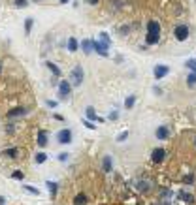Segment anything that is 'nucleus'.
<instances>
[{"mask_svg":"<svg viewBox=\"0 0 196 205\" xmlns=\"http://www.w3.org/2000/svg\"><path fill=\"white\" fill-rule=\"evenodd\" d=\"M117 119H119V113L117 111H111L109 113V121H117Z\"/></svg>","mask_w":196,"mask_h":205,"instance_id":"obj_30","label":"nucleus"},{"mask_svg":"<svg viewBox=\"0 0 196 205\" xmlns=\"http://www.w3.org/2000/svg\"><path fill=\"white\" fill-rule=\"evenodd\" d=\"M147 32L160 34V23H159V21H149V23H147Z\"/></svg>","mask_w":196,"mask_h":205,"instance_id":"obj_10","label":"nucleus"},{"mask_svg":"<svg viewBox=\"0 0 196 205\" xmlns=\"http://www.w3.org/2000/svg\"><path fill=\"white\" fill-rule=\"evenodd\" d=\"M70 90H72V85H70L66 79H62V81L59 83V92H60V98H68Z\"/></svg>","mask_w":196,"mask_h":205,"instance_id":"obj_5","label":"nucleus"},{"mask_svg":"<svg viewBox=\"0 0 196 205\" xmlns=\"http://www.w3.org/2000/svg\"><path fill=\"white\" fill-rule=\"evenodd\" d=\"M87 117H89L91 121H96V113H94L92 107H87Z\"/></svg>","mask_w":196,"mask_h":205,"instance_id":"obj_25","label":"nucleus"},{"mask_svg":"<svg viewBox=\"0 0 196 205\" xmlns=\"http://www.w3.org/2000/svg\"><path fill=\"white\" fill-rule=\"evenodd\" d=\"M66 158H68V154H66V153H62V154H60V156H59V160H62V162H64V160H66Z\"/></svg>","mask_w":196,"mask_h":205,"instance_id":"obj_34","label":"nucleus"},{"mask_svg":"<svg viewBox=\"0 0 196 205\" xmlns=\"http://www.w3.org/2000/svg\"><path fill=\"white\" fill-rule=\"evenodd\" d=\"M87 2H89V4H91V6H96V4H98V2H100V0H87Z\"/></svg>","mask_w":196,"mask_h":205,"instance_id":"obj_35","label":"nucleus"},{"mask_svg":"<svg viewBox=\"0 0 196 205\" xmlns=\"http://www.w3.org/2000/svg\"><path fill=\"white\" fill-rule=\"evenodd\" d=\"M179 198H181L183 202H189V203H193V202H194V198H193L191 194H187V192H181V194H179Z\"/></svg>","mask_w":196,"mask_h":205,"instance_id":"obj_22","label":"nucleus"},{"mask_svg":"<svg viewBox=\"0 0 196 205\" xmlns=\"http://www.w3.org/2000/svg\"><path fill=\"white\" fill-rule=\"evenodd\" d=\"M83 124H85V126H87L89 130H94V128H96V126H94V124H92L91 121H83Z\"/></svg>","mask_w":196,"mask_h":205,"instance_id":"obj_31","label":"nucleus"},{"mask_svg":"<svg viewBox=\"0 0 196 205\" xmlns=\"http://www.w3.org/2000/svg\"><path fill=\"white\" fill-rule=\"evenodd\" d=\"M92 41V40H91ZM92 49L100 55V57H108L109 53H108V45L104 43V41H92Z\"/></svg>","mask_w":196,"mask_h":205,"instance_id":"obj_2","label":"nucleus"},{"mask_svg":"<svg viewBox=\"0 0 196 205\" xmlns=\"http://www.w3.org/2000/svg\"><path fill=\"white\" fill-rule=\"evenodd\" d=\"M102 170H104V171H111V170H113L111 156H104V160H102Z\"/></svg>","mask_w":196,"mask_h":205,"instance_id":"obj_12","label":"nucleus"},{"mask_svg":"<svg viewBox=\"0 0 196 205\" xmlns=\"http://www.w3.org/2000/svg\"><path fill=\"white\" fill-rule=\"evenodd\" d=\"M153 73H155V77H157V79H162V77H166V75L170 73V68H168V66H164V64H157V66H155V70H153Z\"/></svg>","mask_w":196,"mask_h":205,"instance_id":"obj_3","label":"nucleus"},{"mask_svg":"<svg viewBox=\"0 0 196 205\" xmlns=\"http://www.w3.org/2000/svg\"><path fill=\"white\" fill-rule=\"evenodd\" d=\"M25 30H26V34H30V30H32V19L25 21Z\"/></svg>","mask_w":196,"mask_h":205,"instance_id":"obj_27","label":"nucleus"},{"mask_svg":"<svg viewBox=\"0 0 196 205\" xmlns=\"http://www.w3.org/2000/svg\"><path fill=\"white\" fill-rule=\"evenodd\" d=\"M187 68H189L191 72H196V58H191V60L187 62Z\"/></svg>","mask_w":196,"mask_h":205,"instance_id":"obj_26","label":"nucleus"},{"mask_svg":"<svg viewBox=\"0 0 196 205\" xmlns=\"http://www.w3.org/2000/svg\"><path fill=\"white\" fill-rule=\"evenodd\" d=\"M164 156H166V151H164V149H155L151 158H153V162H155V164H160V162L164 160Z\"/></svg>","mask_w":196,"mask_h":205,"instance_id":"obj_7","label":"nucleus"},{"mask_svg":"<svg viewBox=\"0 0 196 205\" xmlns=\"http://www.w3.org/2000/svg\"><path fill=\"white\" fill-rule=\"evenodd\" d=\"M83 68L81 66H76L74 70H72V81H74V85H81V81H83Z\"/></svg>","mask_w":196,"mask_h":205,"instance_id":"obj_4","label":"nucleus"},{"mask_svg":"<svg viewBox=\"0 0 196 205\" xmlns=\"http://www.w3.org/2000/svg\"><path fill=\"white\" fill-rule=\"evenodd\" d=\"M38 145H40V147H45V145H47V138H45V132H40V134H38Z\"/></svg>","mask_w":196,"mask_h":205,"instance_id":"obj_15","label":"nucleus"},{"mask_svg":"<svg viewBox=\"0 0 196 205\" xmlns=\"http://www.w3.org/2000/svg\"><path fill=\"white\" fill-rule=\"evenodd\" d=\"M59 2H60V4H68L70 0H59Z\"/></svg>","mask_w":196,"mask_h":205,"instance_id":"obj_37","label":"nucleus"},{"mask_svg":"<svg viewBox=\"0 0 196 205\" xmlns=\"http://www.w3.org/2000/svg\"><path fill=\"white\" fill-rule=\"evenodd\" d=\"M68 49H70L72 53L77 51V40H76V38H70V40H68Z\"/></svg>","mask_w":196,"mask_h":205,"instance_id":"obj_17","label":"nucleus"},{"mask_svg":"<svg viewBox=\"0 0 196 205\" xmlns=\"http://www.w3.org/2000/svg\"><path fill=\"white\" fill-rule=\"evenodd\" d=\"M57 139H59V143H70L72 141V132L68 130V128H64V130H60L59 134H57Z\"/></svg>","mask_w":196,"mask_h":205,"instance_id":"obj_6","label":"nucleus"},{"mask_svg":"<svg viewBox=\"0 0 196 205\" xmlns=\"http://www.w3.org/2000/svg\"><path fill=\"white\" fill-rule=\"evenodd\" d=\"M134 104H136V96H128V98L125 100V107H126V109H132Z\"/></svg>","mask_w":196,"mask_h":205,"instance_id":"obj_14","label":"nucleus"},{"mask_svg":"<svg viewBox=\"0 0 196 205\" xmlns=\"http://www.w3.org/2000/svg\"><path fill=\"white\" fill-rule=\"evenodd\" d=\"M189 34H191V30H189L187 24H177V26L174 28V36H176L177 41H185V40H189Z\"/></svg>","mask_w":196,"mask_h":205,"instance_id":"obj_1","label":"nucleus"},{"mask_svg":"<svg viewBox=\"0 0 196 205\" xmlns=\"http://www.w3.org/2000/svg\"><path fill=\"white\" fill-rule=\"evenodd\" d=\"M23 188H25L26 192H30V194H34V196H38V194H40V190H38V188H34V186H28V185H25Z\"/></svg>","mask_w":196,"mask_h":205,"instance_id":"obj_24","label":"nucleus"},{"mask_svg":"<svg viewBox=\"0 0 196 205\" xmlns=\"http://www.w3.org/2000/svg\"><path fill=\"white\" fill-rule=\"evenodd\" d=\"M187 85H189V87L196 85V72H191V73H189V77H187Z\"/></svg>","mask_w":196,"mask_h":205,"instance_id":"obj_20","label":"nucleus"},{"mask_svg":"<svg viewBox=\"0 0 196 205\" xmlns=\"http://www.w3.org/2000/svg\"><path fill=\"white\" fill-rule=\"evenodd\" d=\"M45 185H47V188H49L51 196H55V194H57V183H53V181H47Z\"/></svg>","mask_w":196,"mask_h":205,"instance_id":"obj_19","label":"nucleus"},{"mask_svg":"<svg viewBox=\"0 0 196 205\" xmlns=\"http://www.w3.org/2000/svg\"><path fill=\"white\" fill-rule=\"evenodd\" d=\"M81 47H83V51H85V53H91V51H92V41H91V40H83Z\"/></svg>","mask_w":196,"mask_h":205,"instance_id":"obj_13","label":"nucleus"},{"mask_svg":"<svg viewBox=\"0 0 196 205\" xmlns=\"http://www.w3.org/2000/svg\"><path fill=\"white\" fill-rule=\"evenodd\" d=\"M0 72H2V66H0Z\"/></svg>","mask_w":196,"mask_h":205,"instance_id":"obj_40","label":"nucleus"},{"mask_svg":"<svg viewBox=\"0 0 196 205\" xmlns=\"http://www.w3.org/2000/svg\"><path fill=\"white\" fill-rule=\"evenodd\" d=\"M47 105H49V107H57V102H53V100H47Z\"/></svg>","mask_w":196,"mask_h":205,"instance_id":"obj_33","label":"nucleus"},{"mask_svg":"<svg viewBox=\"0 0 196 205\" xmlns=\"http://www.w3.org/2000/svg\"><path fill=\"white\" fill-rule=\"evenodd\" d=\"M100 41H104L108 47L111 45V40H109V36H108V32H100Z\"/></svg>","mask_w":196,"mask_h":205,"instance_id":"obj_18","label":"nucleus"},{"mask_svg":"<svg viewBox=\"0 0 196 205\" xmlns=\"http://www.w3.org/2000/svg\"><path fill=\"white\" fill-rule=\"evenodd\" d=\"M0 205H6V198L4 196H0Z\"/></svg>","mask_w":196,"mask_h":205,"instance_id":"obj_36","label":"nucleus"},{"mask_svg":"<svg viewBox=\"0 0 196 205\" xmlns=\"http://www.w3.org/2000/svg\"><path fill=\"white\" fill-rule=\"evenodd\" d=\"M159 40H160V34H153V32L145 34V43L147 45H155V43H159Z\"/></svg>","mask_w":196,"mask_h":205,"instance_id":"obj_8","label":"nucleus"},{"mask_svg":"<svg viewBox=\"0 0 196 205\" xmlns=\"http://www.w3.org/2000/svg\"><path fill=\"white\" fill-rule=\"evenodd\" d=\"M26 4H28L26 0H15V6H17V8H25Z\"/></svg>","mask_w":196,"mask_h":205,"instance_id":"obj_29","label":"nucleus"},{"mask_svg":"<svg viewBox=\"0 0 196 205\" xmlns=\"http://www.w3.org/2000/svg\"><path fill=\"white\" fill-rule=\"evenodd\" d=\"M85 203H87V196H85V194H79V196H76L74 205H85Z\"/></svg>","mask_w":196,"mask_h":205,"instance_id":"obj_16","label":"nucleus"},{"mask_svg":"<svg viewBox=\"0 0 196 205\" xmlns=\"http://www.w3.org/2000/svg\"><path fill=\"white\" fill-rule=\"evenodd\" d=\"M26 113V109L25 107H15V109H11V111H8V119H13V117H19V115H25Z\"/></svg>","mask_w":196,"mask_h":205,"instance_id":"obj_11","label":"nucleus"},{"mask_svg":"<svg viewBox=\"0 0 196 205\" xmlns=\"http://www.w3.org/2000/svg\"><path fill=\"white\" fill-rule=\"evenodd\" d=\"M155 136H157L159 139H168V138H170V130H168L166 126H159L157 132H155Z\"/></svg>","mask_w":196,"mask_h":205,"instance_id":"obj_9","label":"nucleus"},{"mask_svg":"<svg viewBox=\"0 0 196 205\" xmlns=\"http://www.w3.org/2000/svg\"><path fill=\"white\" fill-rule=\"evenodd\" d=\"M45 64H47V68H49V70H51V72H53V73H55L57 77L60 75V70H59V68H57V66H55L53 62H45Z\"/></svg>","mask_w":196,"mask_h":205,"instance_id":"obj_21","label":"nucleus"},{"mask_svg":"<svg viewBox=\"0 0 196 205\" xmlns=\"http://www.w3.org/2000/svg\"><path fill=\"white\" fill-rule=\"evenodd\" d=\"M34 160H36V162H38V164H43V162H45V160H47V156H45V153H38V154H36V158H34Z\"/></svg>","mask_w":196,"mask_h":205,"instance_id":"obj_23","label":"nucleus"},{"mask_svg":"<svg viewBox=\"0 0 196 205\" xmlns=\"http://www.w3.org/2000/svg\"><path fill=\"white\" fill-rule=\"evenodd\" d=\"M11 177H13V179H17V181H23V177H25V175H23V171H13V173H11Z\"/></svg>","mask_w":196,"mask_h":205,"instance_id":"obj_28","label":"nucleus"},{"mask_svg":"<svg viewBox=\"0 0 196 205\" xmlns=\"http://www.w3.org/2000/svg\"><path fill=\"white\" fill-rule=\"evenodd\" d=\"M194 145H196V138H194Z\"/></svg>","mask_w":196,"mask_h":205,"instance_id":"obj_39","label":"nucleus"},{"mask_svg":"<svg viewBox=\"0 0 196 205\" xmlns=\"http://www.w3.org/2000/svg\"><path fill=\"white\" fill-rule=\"evenodd\" d=\"M126 138H128V132H123V134H121V136L117 138V141H125Z\"/></svg>","mask_w":196,"mask_h":205,"instance_id":"obj_32","label":"nucleus"},{"mask_svg":"<svg viewBox=\"0 0 196 205\" xmlns=\"http://www.w3.org/2000/svg\"><path fill=\"white\" fill-rule=\"evenodd\" d=\"M160 205H168V203H160Z\"/></svg>","mask_w":196,"mask_h":205,"instance_id":"obj_38","label":"nucleus"}]
</instances>
